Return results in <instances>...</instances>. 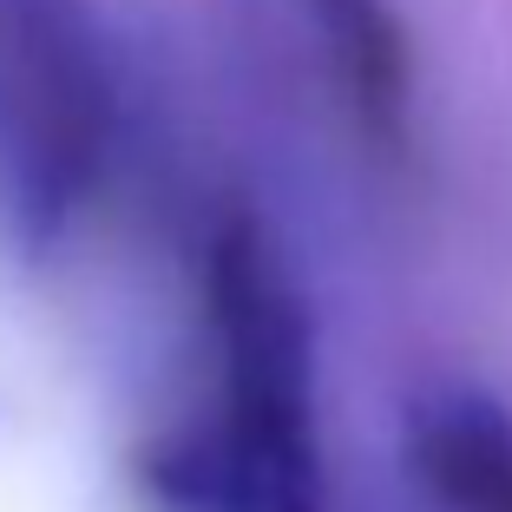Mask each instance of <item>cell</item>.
I'll return each instance as SVG.
<instances>
[{"label": "cell", "instance_id": "cell-1", "mask_svg": "<svg viewBox=\"0 0 512 512\" xmlns=\"http://www.w3.org/2000/svg\"><path fill=\"white\" fill-rule=\"evenodd\" d=\"M132 473L158 512H329L316 316L276 224L243 197L197 237V394Z\"/></svg>", "mask_w": 512, "mask_h": 512}, {"label": "cell", "instance_id": "cell-2", "mask_svg": "<svg viewBox=\"0 0 512 512\" xmlns=\"http://www.w3.org/2000/svg\"><path fill=\"white\" fill-rule=\"evenodd\" d=\"M125 145V66L92 0H0V230L53 256L106 197Z\"/></svg>", "mask_w": 512, "mask_h": 512}, {"label": "cell", "instance_id": "cell-3", "mask_svg": "<svg viewBox=\"0 0 512 512\" xmlns=\"http://www.w3.org/2000/svg\"><path fill=\"white\" fill-rule=\"evenodd\" d=\"M401 467L427 512H512V407L473 381H427L401 414Z\"/></svg>", "mask_w": 512, "mask_h": 512}, {"label": "cell", "instance_id": "cell-4", "mask_svg": "<svg viewBox=\"0 0 512 512\" xmlns=\"http://www.w3.org/2000/svg\"><path fill=\"white\" fill-rule=\"evenodd\" d=\"M348 119L375 151L414 145V40L394 0H302Z\"/></svg>", "mask_w": 512, "mask_h": 512}]
</instances>
